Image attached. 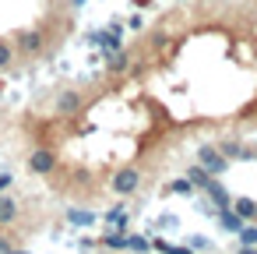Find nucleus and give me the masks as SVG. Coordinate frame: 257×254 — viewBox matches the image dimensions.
Returning a JSON list of instances; mask_svg holds the SVG:
<instances>
[{"instance_id":"5701e85b","label":"nucleus","mask_w":257,"mask_h":254,"mask_svg":"<svg viewBox=\"0 0 257 254\" xmlns=\"http://www.w3.org/2000/svg\"><path fill=\"white\" fill-rule=\"evenodd\" d=\"M0 254H11V243H8L4 236H0Z\"/></svg>"},{"instance_id":"4468645a","label":"nucleus","mask_w":257,"mask_h":254,"mask_svg":"<svg viewBox=\"0 0 257 254\" xmlns=\"http://www.w3.org/2000/svg\"><path fill=\"white\" fill-rule=\"evenodd\" d=\"M152 247H155L159 254H194L190 247H176V243H166V240H155Z\"/></svg>"},{"instance_id":"0eeeda50","label":"nucleus","mask_w":257,"mask_h":254,"mask_svg":"<svg viewBox=\"0 0 257 254\" xmlns=\"http://www.w3.org/2000/svg\"><path fill=\"white\" fill-rule=\"evenodd\" d=\"M15 219H18V201L8 198V194H0V226H8Z\"/></svg>"},{"instance_id":"20e7f679","label":"nucleus","mask_w":257,"mask_h":254,"mask_svg":"<svg viewBox=\"0 0 257 254\" xmlns=\"http://www.w3.org/2000/svg\"><path fill=\"white\" fill-rule=\"evenodd\" d=\"M53 110H57L60 117H71V113H78V110H81V92H74V89L60 92V96H57V103H53Z\"/></svg>"},{"instance_id":"7ed1b4c3","label":"nucleus","mask_w":257,"mask_h":254,"mask_svg":"<svg viewBox=\"0 0 257 254\" xmlns=\"http://www.w3.org/2000/svg\"><path fill=\"white\" fill-rule=\"evenodd\" d=\"M43 32H36V29H29V32H18V50L25 53V57H36V53H43Z\"/></svg>"},{"instance_id":"4be33fe9","label":"nucleus","mask_w":257,"mask_h":254,"mask_svg":"<svg viewBox=\"0 0 257 254\" xmlns=\"http://www.w3.org/2000/svg\"><path fill=\"white\" fill-rule=\"evenodd\" d=\"M11 187V173H0V191H8Z\"/></svg>"},{"instance_id":"f257e3e1","label":"nucleus","mask_w":257,"mask_h":254,"mask_svg":"<svg viewBox=\"0 0 257 254\" xmlns=\"http://www.w3.org/2000/svg\"><path fill=\"white\" fill-rule=\"evenodd\" d=\"M197 159H201V166H204L211 177H222V173L229 170V159H225L215 145H201V148H197Z\"/></svg>"},{"instance_id":"9b49d317","label":"nucleus","mask_w":257,"mask_h":254,"mask_svg":"<svg viewBox=\"0 0 257 254\" xmlns=\"http://www.w3.org/2000/svg\"><path fill=\"white\" fill-rule=\"evenodd\" d=\"M218 222H222V229H229V233H239V229H243V219H239L236 212H229V208L218 212Z\"/></svg>"},{"instance_id":"a211bd4d","label":"nucleus","mask_w":257,"mask_h":254,"mask_svg":"<svg viewBox=\"0 0 257 254\" xmlns=\"http://www.w3.org/2000/svg\"><path fill=\"white\" fill-rule=\"evenodd\" d=\"M239 240H243L246 247H257V226H243V229H239Z\"/></svg>"},{"instance_id":"39448f33","label":"nucleus","mask_w":257,"mask_h":254,"mask_svg":"<svg viewBox=\"0 0 257 254\" xmlns=\"http://www.w3.org/2000/svg\"><path fill=\"white\" fill-rule=\"evenodd\" d=\"M138 184H141V173H138V170H120V173L113 177V191H116V194L138 191Z\"/></svg>"},{"instance_id":"9d476101","label":"nucleus","mask_w":257,"mask_h":254,"mask_svg":"<svg viewBox=\"0 0 257 254\" xmlns=\"http://www.w3.org/2000/svg\"><path fill=\"white\" fill-rule=\"evenodd\" d=\"M232 212H236L239 219H253V215H257V205H253L250 198H236V201H232Z\"/></svg>"},{"instance_id":"b1692460","label":"nucleus","mask_w":257,"mask_h":254,"mask_svg":"<svg viewBox=\"0 0 257 254\" xmlns=\"http://www.w3.org/2000/svg\"><path fill=\"white\" fill-rule=\"evenodd\" d=\"M239 254H257V247H246V243H243V247H239Z\"/></svg>"},{"instance_id":"6ab92c4d","label":"nucleus","mask_w":257,"mask_h":254,"mask_svg":"<svg viewBox=\"0 0 257 254\" xmlns=\"http://www.w3.org/2000/svg\"><path fill=\"white\" fill-rule=\"evenodd\" d=\"M166 46H169V36H166V32H155V36H152V50H155V53H162Z\"/></svg>"},{"instance_id":"423d86ee","label":"nucleus","mask_w":257,"mask_h":254,"mask_svg":"<svg viewBox=\"0 0 257 254\" xmlns=\"http://www.w3.org/2000/svg\"><path fill=\"white\" fill-rule=\"evenodd\" d=\"M204 191H208V198L215 201V208H218V212H225V208L232 205V198H229V191H225V187H222V184H218L215 177L208 180V187H204Z\"/></svg>"},{"instance_id":"ddd939ff","label":"nucleus","mask_w":257,"mask_h":254,"mask_svg":"<svg viewBox=\"0 0 257 254\" xmlns=\"http://www.w3.org/2000/svg\"><path fill=\"white\" fill-rule=\"evenodd\" d=\"M67 219H71L74 226H92V222H95V215H92V212H81V208H71Z\"/></svg>"},{"instance_id":"1a4fd4ad","label":"nucleus","mask_w":257,"mask_h":254,"mask_svg":"<svg viewBox=\"0 0 257 254\" xmlns=\"http://www.w3.org/2000/svg\"><path fill=\"white\" fill-rule=\"evenodd\" d=\"M187 180H190L194 187H201V191H204V187H208V180H211V173H208V170H204V166L197 162V166H190V173H187Z\"/></svg>"},{"instance_id":"f3484780","label":"nucleus","mask_w":257,"mask_h":254,"mask_svg":"<svg viewBox=\"0 0 257 254\" xmlns=\"http://www.w3.org/2000/svg\"><path fill=\"white\" fill-rule=\"evenodd\" d=\"M127 247L138 250V254H148V250H152V243H148L145 236H127Z\"/></svg>"},{"instance_id":"6e6552de","label":"nucleus","mask_w":257,"mask_h":254,"mask_svg":"<svg viewBox=\"0 0 257 254\" xmlns=\"http://www.w3.org/2000/svg\"><path fill=\"white\" fill-rule=\"evenodd\" d=\"M127 67H131V53H120V50H116V53L106 57V71H109V74H123Z\"/></svg>"},{"instance_id":"aec40b11","label":"nucleus","mask_w":257,"mask_h":254,"mask_svg":"<svg viewBox=\"0 0 257 254\" xmlns=\"http://www.w3.org/2000/svg\"><path fill=\"white\" fill-rule=\"evenodd\" d=\"M173 191H176V194H190V191H194V184H190V180H176V184H173Z\"/></svg>"},{"instance_id":"2eb2a0df","label":"nucleus","mask_w":257,"mask_h":254,"mask_svg":"<svg viewBox=\"0 0 257 254\" xmlns=\"http://www.w3.org/2000/svg\"><path fill=\"white\" fill-rule=\"evenodd\" d=\"M218 152H222L225 159H243V155H246V152H243L236 141H222V148H218Z\"/></svg>"},{"instance_id":"f03ea898","label":"nucleus","mask_w":257,"mask_h":254,"mask_svg":"<svg viewBox=\"0 0 257 254\" xmlns=\"http://www.w3.org/2000/svg\"><path fill=\"white\" fill-rule=\"evenodd\" d=\"M29 170L39 173V177L53 173V170H57V155H53V148H36V152L29 155Z\"/></svg>"},{"instance_id":"412c9836","label":"nucleus","mask_w":257,"mask_h":254,"mask_svg":"<svg viewBox=\"0 0 257 254\" xmlns=\"http://www.w3.org/2000/svg\"><path fill=\"white\" fill-rule=\"evenodd\" d=\"M106 222H116V226H123V208H113V212L106 215Z\"/></svg>"},{"instance_id":"a878e982","label":"nucleus","mask_w":257,"mask_h":254,"mask_svg":"<svg viewBox=\"0 0 257 254\" xmlns=\"http://www.w3.org/2000/svg\"><path fill=\"white\" fill-rule=\"evenodd\" d=\"M74 4H78V8H81V4H85V0H74Z\"/></svg>"},{"instance_id":"393cba45","label":"nucleus","mask_w":257,"mask_h":254,"mask_svg":"<svg viewBox=\"0 0 257 254\" xmlns=\"http://www.w3.org/2000/svg\"><path fill=\"white\" fill-rule=\"evenodd\" d=\"M11 254H29V250H11Z\"/></svg>"},{"instance_id":"f8f14e48","label":"nucleus","mask_w":257,"mask_h":254,"mask_svg":"<svg viewBox=\"0 0 257 254\" xmlns=\"http://www.w3.org/2000/svg\"><path fill=\"white\" fill-rule=\"evenodd\" d=\"M11 64H15V46L8 39H0V71H8Z\"/></svg>"},{"instance_id":"dca6fc26","label":"nucleus","mask_w":257,"mask_h":254,"mask_svg":"<svg viewBox=\"0 0 257 254\" xmlns=\"http://www.w3.org/2000/svg\"><path fill=\"white\" fill-rule=\"evenodd\" d=\"M102 240H106V247H127V236H123V226H116V233H106Z\"/></svg>"}]
</instances>
